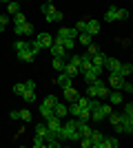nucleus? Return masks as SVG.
<instances>
[{"instance_id": "obj_1", "label": "nucleus", "mask_w": 133, "mask_h": 148, "mask_svg": "<svg viewBox=\"0 0 133 148\" xmlns=\"http://www.w3.org/2000/svg\"><path fill=\"white\" fill-rule=\"evenodd\" d=\"M60 139H67V142H80V133H78V122H76V117L69 119V122H62Z\"/></svg>"}, {"instance_id": "obj_2", "label": "nucleus", "mask_w": 133, "mask_h": 148, "mask_svg": "<svg viewBox=\"0 0 133 148\" xmlns=\"http://www.w3.org/2000/svg\"><path fill=\"white\" fill-rule=\"evenodd\" d=\"M25 84H27V88L20 97H22V102H27V104H33V102H36V82L29 80V82H25Z\"/></svg>"}, {"instance_id": "obj_3", "label": "nucleus", "mask_w": 133, "mask_h": 148, "mask_svg": "<svg viewBox=\"0 0 133 148\" xmlns=\"http://www.w3.org/2000/svg\"><path fill=\"white\" fill-rule=\"evenodd\" d=\"M44 126H47V128L51 130V133H56L58 137H60V130H62V117H56V115H51L49 119H44Z\"/></svg>"}, {"instance_id": "obj_4", "label": "nucleus", "mask_w": 133, "mask_h": 148, "mask_svg": "<svg viewBox=\"0 0 133 148\" xmlns=\"http://www.w3.org/2000/svg\"><path fill=\"white\" fill-rule=\"evenodd\" d=\"M33 42L38 44L40 49H49L51 44H53V36H51V33H40V36L36 38V40H33Z\"/></svg>"}, {"instance_id": "obj_5", "label": "nucleus", "mask_w": 133, "mask_h": 148, "mask_svg": "<svg viewBox=\"0 0 133 148\" xmlns=\"http://www.w3.org/2000/svg\"><path fill=\"white\" fill-rule=\"evenodd\" d=\"M93 84H95V97H98V99H102V97H107V95H109V86L100 80V77H98Z\"/></svg>"}, {"instance_id": "obj_6", "label": "nucleus", "mask_w": 133, "mask_h": 148, "mask_svg": "<svg viewBox=\"0 0 133 148\" xmlns=\"http://www.w3.org/2000/svg\"><path fill=\"white\" fill-rule=\"evenodd\" d=\"M122 117H124L122 113H111V115L107 117V119H109V124H111V126H113L118 133H122Z\"/></svg>"}, {"instance_id": "obj_7", "label": "nucleus", "mask_w": 133, "mask_h": 148, "mask_svg": "<svg viewBox=\"0 0 133 148\" xmlns=\"http://www.w3.org/2000/svg\"><path fill=\"white\" fill-rule=\"evenodd\" d=\"M120 64H122V62L118 60V58H109V56H107V62H104V71H109V73H118Z\"/></svg>"}, {"instance_id": "obj_8", "label": "nucleus", "mask_w": 133, "mask_h": 148, "mask_svg": "<svg viewBox=\"0 0 133 148\" xmlns=\"http://www.w3.org/2000/svg\"><path fill=\"white\" fill-rule=\"evenodd\" d=\"M18 60H20V62H25V64H31V62L36 60V53H33L31 47H29L27 51H18Z\"/></svg>"}, {"instance_id": "obj_9", "label": "nucleus", "mask_w": 133, "mask_h": 148, "mask_svg": "<svg viewBox=\"0 0 133 148\" xmlns=\"http://www.w3.org/2000/svg\"><path fill=\"white\" fill-rule=\"evenodd\" d=\"M80 97V93H78V88L71 84V86H64V99L67 102H76V99Z\"/></svg>"}, {"instance_id": "obj_10", "label": "nucleus", "mask_w": 133, "mask_h": 148, "mask_svg": "<svg viewBox=\"0 0 133 148\" xmlns=\"http://www.w3.org/2000/svg\"><path fill=\"white\" fill-rule=\"evenodd\" d=\"M100 29H102V27H100V22H98V20H87V33H89V36H98V33H100Z\"/></svg>"}, {"instance_id": "obj_11", "label": "nucleus", "mask_w": 133, "mask_h": 148, "mask_svg": "<svg viewBox=\"0 0 133 148\" xmlns=\"http://www.w3.org/2000/svg\"><path fill=\"white\" fill-rule=\"evenodd\" d=\"M122 82H124V77H122V75H118V73H109V84H107V86H111V88H120V86H122Z\"/></svg>"}, {"instance_id": "obj_12", "label": "nucleus", "mask_w": 133, "mask_h": 148, "mask_svg": "<svg viewBox=\"0 0 133 148\" xmlns=\"http://www.w3.org/2000/svg\"><path fill=\"white\" fill-rule=\"evenodd\" d=\"M109 99H111V104H115V106H122L124 104V95H122V91H109V95H107Z\"/></svg>"}, {"instance_id": "obj_13", "label": "nucleus", "mask_w": 133, "mask_h": 148, "mask_svg": "<svg viewBox=\"0 0 133 148\" xmlns=\"http://www.w3.org/2000/svg\"><path fill=\"white\" fill-rule=\"evenodd\" d=\"M118 146H120V142L115 137H102L100 142V148H118Z\"/></svg>"}, {"instance_id": "obj_14", "label": "nucleus", "mask_w": 133, "mask_h": 148, "mask_svg": "<svg viewBox=\"0 0 133 148\" xmlns=\"http://www.w3.org/2000/svg\"><path fill=\"white\" fill-rule=\"evenodd\" d=\"M58 36H60V38H64V40H67V38H73V40H76L78 31H76V27H73V29H69V27H62V29L58 31Z\"/></svg>"}, {"instance_id": "obj_15", "label": "nucleus", "mask_w": 133, "mask_h": 148, "mask_svg": "<svg viewBox=\"0 0 133 148\" xmlns=\"http://www.w3.org/2000/svg\"><path fill=\"white\" fill-rule=\"evenodd\" d=\"M102 133L100 130H91V135H89V139H91V146L93 148H100V142H102Z\"/></svg>"}, {"instance_id": "obj_16", "label": "nucleus", "mask_w": 133, "mask_h": 148, "mask_svg": "<svg viewBox=\"0 0 133 148\" xmlns=\"http://www.w3.org/2000/svg\"><path fill=\"white\" fill-rule=\"evenodd\" d=\"M122 133H127V135H131L133 133V117H122Z\"/></svg>"}, {"instance_id": "obj_17", "label": "nucleus", "mask_w": 133, "mask_h": 148, "mask_svg": "<svg viewBox=\"0 0 133 148\" xmlns=\"http://www.w3.org/2000/svg\"><path fill=\"white\" fill-rule=\"evenodd\" d=\"M53 115H56V117H67V115H69V108L58 102V104L53 106Z\"/></svg>"}, {"instance_id": "obj_18", "label": "nucleus", "mask_w": 133, "mask_h": 148, "mask_svg": "<svg viewBox=\"0 0 133 148\" xmlns=\"http://www.w3.org/2000/svg\"><path fill=\"white\" fill-rule=\"evenodd\" d=\"M62 73H67L69 77H76V75L80 73V69H78V66H73L71 62H64V69H62Z\"/></svg>"}, {"instance_id": "obj_19", "label": "nucleus", "mask_w": 133, "mask_h": 148, "mask_svg": "<svg viewBox=\"0 0 133 148\" xmlns=\"http://www.w3.org/2000/svg\"><path fill=\"white\" fill-rule=\"evenodd\" d=\"M133 73V64L131 62H127V64H120V69H118V75H122L124 80H127V75Z\"/></svg>"}, {"instance_id": "obj_20", "label": "nucleus", "mask_w": 133, "mask_h": 148, "mask_svg": "<svg viewBox=\"0 0 133 148\" xmlns=\"http://www.w3.org/2000/svg\"><path fill=\"white\" fill-rule=\"evenodd\" d=\"M104 20L107 22H115L118 20V7H109L107 13H104Z\"/></svg>"}, {"instance_id": "obj_21", "label": "nucleus", "mask_w": 133, "mask_h": 148, "mask_svg": "<svg viewBox=\"0 0 133 148\" xmlns=\"http://www.w3.org/2000/svg\"><path fill=\"white\" fill-rule=\"evenodd\" d=\"M18 11H20V2H18V0H9V5H7V13H9V16H16Z\"/></svg>"}, {"instance_id": "obj_22", "label": "nucleus", "mask_w": 133, "mask_h": 148, "mask_svg": "<svg viewBox=\"0 0 133 148\" xmlns=\"http://www.w3.org/2000/svg\"><path fill=\"white\" fill-rule=\"evenodd\" d=\"M71 80H73V77H69V75H67V73H60V75H58V84H60V86H71Z\"/></svg>"}, {"instance_id": "obj_23", "label": "nucleus", "mask_w": 133, "mask_h": 148, "mask_svg": "<svg viewBox=\"0 0 133 148\" xmlns=\"http://www.w3.org/2000/svg\"><path fill=\"white\" fill-rule=\"evenodd\" d=\"M16 117H18V119H22V122H31V111H29V108L16 111Z\"/></svg>"}, {"instance_id": "obj_24", "label": "nucleus", "mask_w": 133, "mask_h": 148, "mask_svg": "<svg viewBox=\"0 0 133 148\" xmlns=\"http://www.w3.org/2000/svg\"><path fill=\"white\" fill-rule=\"evenodd\" d=\"M91 119L93 122H104V115H102V111H100V106H95V108H91Z\"/></svg>"}, {"instance_id": "obj_25", "label": "nucleus", "mask_w": 133, "mask_h": 148, "mask_svg": "<svg viewBox=\"0 0 133 148\" xmlns=\"http://www.w3.org/2000/svg\"><path fill=\"white\" fill-rule=\"evenodd\" d=\"M78 40H80V44H84V47H87V44L93 42V36H89L87 31H82V33H78Z\"/></svg>"}, {"instance_id": "obj_26", "label": "nucleus", "mask_w": 133, "mask_h": 148, "mask_svg": "<svg viewBox=\"0 0 133 148\" xmlns=\"http://www.w3.org/2000/svg\"><path fill=\"white\" fill-rule=\"evenodd\" d=\"M60 20H64V16H62V11H58V9L47 16V22H60Z\"/></svg>"}, {"instance_id": "obj_27", "label": "nucleus", "mask_w": 133, "mask_h": 148, "mask_svg": "<svg viewBox=\"0 0 133 148\" xmlns=\"http://www.w3.org/2000/svg\"><path fill=\"white\" fill-rule=\"evenodd\" d=\"M62 47L67 49V53H71V51L76 49V40H73V38H67V40H64L62 38Z\"/></svg>"}, {"instance_id": "obj_28", "label": "nucleus", "mask_w": 133, "mask_h": 148, "mask_svg": "<svg viewBox=\"0 0 133 148\" xmlns=\"http://www.w3.org/2000/svg\"><path fill=\"white\" fill-rule=\"evenodd\" d=\"M98 77H100V75L95 73L93 69H91V71H84V80H87V84H93V82L98 80Z\"/></svg>"}, {"instance_id": "obj_29", "label": "nucleus", "mask_w": 133, "mask_h": 148, "mask_svg": "<svg viewBox=\"0 0 133 148\" xmlns=\"http://www.w3.org/2000/svg\"><path fill=\"white\" fill-rule=\"evenodd\" d=\"M67 108H69V115H71V117H78V115H80V111H82L76 102H69V106H67Z\"/></svg>"}, {"instance_id": "obj_30", "label": "nucleus", "mask_w": 133, "mask_h": 148, "mask_svg": "<svg viewBox=\"0 0 133 148\" xmlns=\"http://www.w3.org/2000/svg\"><path fill=\"white\" fill-rule=\"evenodd\" d=\"M56 104H58V97H56V95H47L44 102H42V106H47V108H53Z\"/></svg>"}, {"instance_id": "obj_31", "label": "nucleus", "mask_w": 133, "mask_h": 148, "mask_svg": "<svg viewBox=\"0 0 133 148\" xmlns=\"http://www.w3.org/2000/svg\"><path fill=\"white\" fill-rule=\"evenodd\" d=\"M76 119H80V122H91V111H89V108H82Z\"/></svg>"}, {"instance_id": "obj_32", "label": "nucleus", "mask_w": 133, "mask_h": 148, "mask_svg": "<svg viewBox=\"0 0 133 148\" xmlns=\"http://www.w3.org/2000/svg\"><path fill=\"white\" fill-rule=\"evenodd\" d=\"M25 22H27V16L22 11H18L16 16H13V27H16V25H25Z\"/></svg>"}, {"instance_id": "obj_33", "label": "nucleus", "mask_w": 133, "mask_h": 148, "mask_svg": "<svg viewBox=\"0 0 133 148\" xmlns=\"http://www.w3.org/2000/svg\"><path fill=\"white\" fill-rule=\"evenodd\" d=\"M40 11H42L44 16H49V13H53V11H56V7H53V2H44V5L40 7Z\"/></svg>"}, {"instance_id": "obj_34", "label": "nucleus", "mask_w": 133, "mask_h": 148, "mask_svg": "<svg viewBox=\"0 0 133 148\" xmlns=\"http://www.w3.org/2000/svg\"><path fill=\"white\" fill-rule=\"evenodd\" d=\"M25 88H27V84L25 82H18V84H13V95H22V93H25Z\"/></svg>"}, {"instance_id": "obj_35", "label": "nucleus", "mask_w": 133, "mask_h": 148, "mask_svg": "<svg viewBox=\"0 0 133 148\" xmlns=\"http://www.w3.org/2000/svg\"><path fill=\"white\" fill-rule=\"evenodd\" d=\"M13 49H16V51H27V49H29V44H27L25 40H16V42H13Z\"/></svg>"}, {"instance_id": "obj_36", "label": "nucleus", "mask_w": 133, "mask_h": 148, "mask_svg": "<svg viewBox=\"0 0 133 148\" xmlns=\"http://www.w3.org/2000/svg\"><path fill=\"white\" fill-rule=\"evenodd\" d=\"M33 25L31 22H25V25H22V36H33Z\"/></svg>"}, {"instance_id": "obj_37", "label": "nucleus", "mask_w": 133, "mask_h": 148, "mask_svg": "<svg viewBox=\"0 0 133 148\" xmlns=\"http://www.w3.org/2000/svg\"><path fill=\"white\" fill-rule=\"evenodd\" d=\"M122 115H127V117H133V104H122Z\"/></svg>"}, {"instance_id": "obj_38", "label": "nucleus", "mask_w": 133, "mask_h": 148, "mask_svg": "<svg viewBox=\"0 0 133 148\" xmlns=\"http://www.w3.org/2000/svg\"><path fill=\"white\" fill-rule=\"evenodd\" d=\"M40 115H42L44 119H49L51 115H53V108H47V106H42V104H40Z\"/></svg>"}, {"instance_id": "obj_39", "label": "nucleus", "mask_w": 133, "mask_h": 148, "mask_svg": "<svg viewBox=\"0 0 133 148\" xmlns=\"http://www.w3.org/2000/svg\"><path fill=\"white\" fill-rule=\"evenodd\" d=\"M53 69H56V71H62L64 69V58H53Z\"/></svg>"}, {"instance_id": "obj_40", "label": "nucleus", "mask_w": 133, "mask_h": 148, "mask_svg": "<svg viewBox=\"0 0 133 148\" xmlns=\"http://www.w3.org/2000/svg\"><path fill=\"white\" fill-rule=\"evenodd\" d=\"M69 62H71V64H73V66H78V69H80V62H82V58H80V53H73V56L69 58Z\"/></svg>"}, {"instance_id": "obj_41", "label": "nucleus", "mask_w": 133, "mask_h": 148, "mask_svg": "<svg viewBox=\"0 0 133 148\" xmlns=\"http://www.w3.org/2000/svg\"><path fill=\"white\" fill-rule=\"evenodd\" d=\"M100 111H102V115H104V117H109V115L113 113V108H111L109 104H102V102H100Z\"/></svg>"}, {"instance_id": "obj_42", "label": "nucleus", "mask_w": 133, "mask_h": 148, "mask_svg": "<svg viewBox=\"0 0 133 148\" xmlns=\"http://www.w3.org/2000/svg\"><path fill=\"white\" fill-rule=\"evenodd\" d=\"M9 16H5V13H2V16H0V31H5L7 29V25H9Z\"/></svg>"}, {"instance_id": "obj_43", "label": "nucleus", "mask_w": 133, "mask_h": 148, "mask_svg": "<svg viewBox=\"0 0 133 148\" xmlns=\"http://www.w3.org/2000/svg\"><path fill=\"white\" fill-rule=\"evenodd\" d=\"M76 31H78V33L87 31V20H78V22H76Z\"/></svg>"}, {"instance_id": "obj_44", "label": "nucleus", "mask_w": 133, "mask_h": 148, "mask_svg": "<svg viewBox=\"0 0 133 148\" xmlns=\"http://www.w3.org/2000/svg\"><path fill=\"white\" fill-rule=\"evenodd\" d=\"M129 18V9H122V7H118V20H127Z\"/></svg>"}, {"instance_id": "obj_45", "label": "nucleus", "mask_w": 133, "mask_h": 148, "mask_svg": "<svg viewBox=\"0 0 133 148\" xmlns=\"http://www.w3.org/2000/svg\"><path fill=\"white\" fill-rule=\"evenodd\" d=\"M47 130H49V128H47V126H44V124H38V126H36V135L44 137V135H47Z\"/></svg>"}, {"instance_id": "obj_46", "label": "nucleus", "mask_w": 133, "mask_h": 148, "mask_svg": "<svg viewBox=\"0 0 133 148\" xmlns=\"http://www.w3.org/2000/svg\"><path fill=\"white\" fill-rule=\"evenodd\" d=\"M120 91H124V93H133V84L124 80V82H122V86H120Z\"/></svg>"}, {"instance_id": "obj_47", "label": "nucleus", "mask_w": 133, "mask_h": 148, "mask_svg": "<svg viewBox=\"0 0 133 148\" xmlns=\"http://www.w3.org/2000/svg\"><path fill=\"white\" fill-rule=\"evenodd\" d=\"M98 51H100V49H98V44H95V42L87 44V53H89V56H93V53H98Z\"/></svg>"}, {"instance_id": "obj_48", "label": "nucleus", "mask_w": 133, "mask_h": 148, "mask_svg": "<svg viewBox=\"0 0 133 148\" xmlns=\"http://www.w3.org/2000/svg\"><path fill=\"white\" fill-rule=\"evenodd\" d=\"M33 146H36V148H42V146H44V137L36 135V139H33Z\"/></svg>"}, {"instance_id": "obj_49", "label": "nucleus", "mask_w": 133, "mask_h": 148, "mask_svg": "<svg viewBox=\"0 0 133 148\" xmlns=\"http://www.w3.org/2000/svg\"><path fill=\"white\" fill-rule=\"evenodd\" d=\"M80 146L82 148H91V139H89V137H80Z\"/></svg>"}, {"instance_id": "obj_50", "label": "nucleus", "mask_w": 133, "mask_h": 148, "mask_svg": "<svg viewBox=\"0 0 133 148\" xmlns=\"http://www.w3.org/2000/svg\"><path fill=\"white\" fill-rule=\"evenodd\" d=\"M87 97H95V84H89V88H87Z\"/></svg>"}, {"instance_id": "obj_51", "label": "nucleus", "mask_w": 133, "mask_h": 148, "mask_svg": "<svg viewBox=\"0 0 133 148\" xmlns=\"http://www.w3.org/2000/svg\"><path fill=\"white\" fill-rule=\"evenodd\" d=\"M0 2H9V0H0Z\"/></svg>"}, {"instance_id": "obj_52", "label": "nucleus", "mask_w": 133, "mask_h": 148, "mask_svg": "<svg viewBox=\"0 0 133 148\" xmlns=\"http://www.w3.org/2000/svg\"><path fill=\"white\" fill-rule=\"evenodd\" d=\"M47 2H53V0H47Z\"/></svg>"}, {"instance_id": "obj_53", "label": "nucleus", "mask_w": 133, "mask_h": 148, "mask_svg": "<svg viewBox=\"0 0 133 148\" xmlns=\"http://www.w3.org/2000/svg\"><path fill=\"white\" fill-rule=\"evenodd\" d=\"M18 2H20V0H18Z\"/></svg>"}]
</instances>
